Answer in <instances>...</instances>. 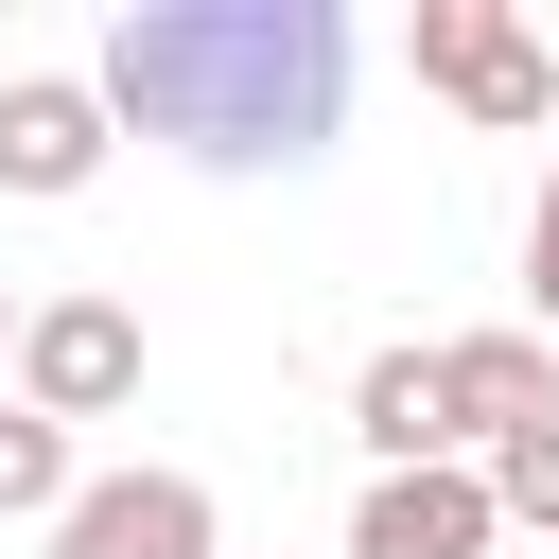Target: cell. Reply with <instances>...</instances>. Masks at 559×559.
<instances>
[{
    "instance_id": "9",
    "label": "cell",
    "mask_w": 559,
    "mask_h": 559,
    "mask_svg": "<svg viewBox=\"0 0 559 559\" xmlns=\"http://www.w3.org/2000/svg\"><path fill=\"white\" fill-rule=\"evenodd\" d=\"M70 489H87V472H70V437H52L35 402H0V524H52Z\"/></svg>"
},
{
    "instance_id": "5",
    "label": "cell",
    "mask_w": 559,
    "mask_h": 559,
    "mask_svg": "<svg viewBox=\"0 0 559 559\" xmlns=\"http://www.w3.org/2000/svg\"><path fill=\"white\" fill-rule=\"evenodd\" d=\"M105 105H87V70H17L0 87V192H87L105 175Z\"/></svg>"
},
{
    "instance_id": "2",
    "label": "cell",
    "mask_w": 559,
    "mask_h": 559,
    "mask_svg": "<svg viewBox=\"0 0 559 559\" xmlns=\"http://www.w3.org/2000/svg\"><path fill=\"white\" fill-rule=\"evenodd\" d=\"M402 70H419L437 105H472V122H559V52H542L507 0H419V17H402Z\"/></svg>"
},
{
    "instance_id": "1",
    "label": "cell",
    "mask_w": 559,
    "mask_h": 559,
    "mask_svg": "<svg viewBox=\"0 0 559 559\" xmlns=\"http://www.w3.org/2000/svg\"><path fill=\"white\" fill-rule=\"evenodd\" d=\"M87 105L210 175H297L349 105V17L332 0H122Z\"/></svg>"
},
{
    "instance_id": "10",
    "label": "cell",
    "mask_w": 559,
    "mask_h": 559,
    "mask_svg": "<svg viewBox=\"0 0 559 559\" xmlns=\"http://www.w3.org/2000/svg\"><path fill=\"white\" fill-rule=\"evenodd\" d=\"M472 489H489V524L559 542V419H542V437H489V454H472Z\"/></svg>"
},
{
    "instance_id": "12",
    "label": "cell",
    "mask_w": 559,
    "mask_h": 559,
    "mask_svg": "<svg viewBox=\"0 0 559 559\" xmlns=\"http://www.w3.org/2000/svg\"><path fill=\"white\" fill-rule=\"evenodd\" d=\"M0 367H17V297H0Z\"/></svg>"
},
{
    "instance_id": "6",
    "label": "cell",
    "mask_w": 559,
    "mask_h": 559,
    "mask_svg": "<svg viewBox=\"0 0 559 559\" xmlns=\"http://www.w3.org/2000/svg\"><path fill=\"white\" fill-rule=\"evenodd\" d=\"M507 524H489V489H472V454L454 472H367V507H349V559H489Z\"/></svg>"
},
{
    "instance_id": "11",
    "label": "cell",
    "mask_w": 559,
    "mask_h": 559,
    "mask_svg": "<svg viewBox=\"0 0 559 559\" xmlns=\"http://www.w3.org/2000/svg\"><path fill=\"white\" fill-rule=\"evenodd\" d=\"M524 297H542V332H559V175H542V210H524Z\"/></svg>"
},
{
    "instance_id": "8",
    "label": "cell",
    "mask_w": 559,
    "mask_h": 559,
    "mask_svg": "<svg viewBox=\"0 0 559 559\" xmlns=\"http://www.w3.org/2000/svg\"><path fill=\"white\" fill-rule=\"evenodd\" d=\"M437 384H454V437H472V454L559 419V349H542V332H454V349H437Z\"/></svg>"
},
{
    "instance_id": "7",
    "label": "cell",
    "mask_w": 559,
    "mask_h": 559,
    "mask_svg": "<svg viewBox=\"0 0 559 559\" xmlns=\"http://www.w3.org/2000/svg\"><path fill=\"white\" fill-rule=\"evenodd\" d=\"M349 437H367V472H454V454H472L437 349H367V367H349Z\"/></svg>"
},
{
    "instance_id": "4",
    "label": "cell",
    "mask_w": 559,
    "mask_h": 559,
    "mask_svg": "<svg viewBox=\"0 0 559 559\" xmlns=\"http://www.w3.org/2000/svg\"><path fill=\"white\" fill-rule=\"evenodd\" d=\"M52 559H227V507L192 472H87L52 507Z\"/></svg>"
},
{
    "instance_id": "3",
    "label": "cell",
    "mask_w": 559,
    "mask_h": 559,
    "mask_svg": "<svg viewBox=\"0 0 559 559\" xmlns=\"http://www.w3.org/2000/svg\"><path fill=\"white\" fill-rule=\"evenodd\" d=\"M17 402H35L52 437L122 419V402H140V314H122V297H35V314H17Z\"/></svg>"
}]
</instances>
